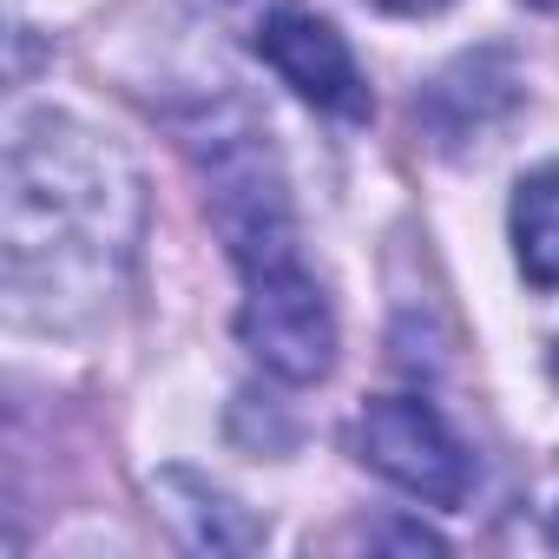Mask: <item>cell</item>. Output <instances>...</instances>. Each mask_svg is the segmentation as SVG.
Listing matches in <instances>:
<instances>
[{
    "mask_svg": "<svg viewBox=\"0 0 559 559\" xmlns=\"http://www.w3.org/2000/svg\"><path fill=\"white\" fill-rule=\"evenodd\" d=\"M8 297L27 323L99 310L139 243V178L80 119L34 112L8 139Z\"/></svg>",
    "mask_w": 559,
    "mask_h": 559,
    "instance_id": "obj_1",
    "label": "cell"
},
{
    "mask_svg": "<svg viewBox=\"0 0 559 559\" xmlns=\"http://www.w3.org/2000/svg\"><path fill=\"white\" fill-rule=\"evenodd\" d=\"M191 158L204 171V198H211V224L237 263L243 284L276 270H297V217H290V191L276 171V152L263 139V126L243 106H224L211 119L191 126Z\"/></svg>",
    "mask_w": 559,
    "mask_h": 559,
    "instance_id": "obj_2",
    "label": "cell"
},
{
    "mask_svg": "<svg viewBox=\"0 0 559 559\" xmlns=\"http://www.w3.org/2000/svg\"><path fill=\"white\" fill-rule=\"evenodd\" d=\"M237 336L276 382H323L336 369V310L304 263L243 284Z\"/></svg>",
    "mask_w": 559,
    "mask_h": 559,
    "instance_id": "obj_3",
    "label": "cell"
},
{
    "mask_svg": "<svg viewBox=\"0 0 559 559\" xmlns=\"http://www.w3.org/2000/svg\"><path fill=\"white\" fill-rule=\"evenodd\" d=\"M362 461L395 480L402 493L428 500V507H461L474 493V461L454 441V428L421 402V395H382L362 408Z\"/></svg>",
    "mask_w": 559,
    "mask_h": 559,
    "instance_id": "obj_4",
    "label": "cell"
},
{
    "mask_svg": "<svg viewBox=\"0 0 559 559\" xmlns=\"http://www.w3.org/2000/svg\"><path fill=\"white\" fill-rule=\"evenodd\" d=\"M257 53L276 67L297 99H310L317 112H336V119H369V80L349 53V40L317 21V14H270L257 27Z\"/></svg>",
    "mask_w": 559,
    "mask_h": 559,
    "instance_id": "obj_5",
    "label": "cell"
},
{
    "mask_svg": "<svg viewBox=\"0 0 559 559\" xmlns=\"http://www.w3.org/2000/svg\"><path fill=\"white\" fill-rule=\"evenodd\" d=\"M513 99H520L513 67H507L500 53H467V60H454V67L428 86L421 119H428V132H435L441 145H467V139H480L493 119H507Z\"/></svg>",
    "mask_w": 559,
    "mask_h": 559,
    "instance_id": "obj_6",
    "label": "cell"
},
{
    "mask_svg": "<svg viewBox=\"0 0 559 559\" xmlns=\"http://www.w3.org/2000/svg\"><path fill=\"white\" fill-rule=\"evenodd\" d=\"M513 250L526 284L559 290V165H539L513 191Z\"/></svg>",
    "mask_w": 559,
    "mask_h": 559,
    "instance_id": "obj_7",
    "label": "cell"
},
{
    "mask_svg": "<svg viewBox=\"0 0 559 559\" xmlns=\"http://www.w3.org/2000/svg\"><path fill=\"white\" fill-rule=\"evenodd\" d=\"M369 8H382V14H408V21H415V14H441L448 0H369Z\"/></svg>",
    "mask_w": 559,
    "mask_h": 559,
    "instance_id": "obj_8",
    "label": "cell"
},
{
    "mask_svg": "<svg viewBox=\"0 0 559 559\" xmlns=\"http://www.w3.org/2000/svg\"><path fill=\"white\" fill-rule=\"evenodd\" d=\"M526 8H559V0H526Z\"/></svg>",
    "mask_w": 559,
    "mask_h": 559,
    "instance_id": "obj_9",
    "label": "cell"
},
{
    "mask_svg": "<svg viewBox=\"0 0 559 559\" xmlns=\"http://www.w3.org/2000/svg\"><path fill=\"white\" fill-rule=\"evenodd\" d=\"M552 539H559V513H552Z\"/></svg>",
    "mask_w": 559,
    "mask_h": 559,
    "instance_id": "obj_10",
    "label": "cell"
},
{
    "mask_svg": "<svg viewBox=\"0 0 559 559\" xmlns=\"http://www.w3.org/2000/svg\"><path fill=\"white\" fill-rule=\"evenodd\" d=\"M552 376H559V349H552Z\"/></svg>",
    "mask_w": 559,
    "mask_h": 559,
    "instance_id": "obj_11",
    "label": "cell"
}]
</instances>
